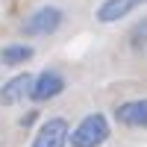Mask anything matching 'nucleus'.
I'll return each instance as SVG.
<instances>
[{"label": "nucleus", "mask_w": 147, "mask_h": 147, "mask_svg": "<svg viewBox=\"0 0 147 147\" xmlns=\"http://www.w3.org/2000/svg\"><path fill=\"white\" fill-rule=\"evenodd\" d=\"M32 85H35V80L30 77V74H18V77L6 80L3 85H0V103H3V106H15V103H21L24 97L32 94Z\"/></svg>", "instance_id": "nucleus-4"}, {"label": "nucleus", "mask_w": 147, "mask_h": 147, "mask_svg": "<svg viewBox=\"0 0 147 147\" xmlns=\"http://www.w3.org/2000/svg\"><path fill=\"white\" fill-rule=\"evenodd\" d=\"M65 141H71L68 138V121L65 118H50L38 132H35V138H32L30 147H65Z\"/></svg>", "instance_id": "nucleus-3"}, {"label": "nucleus", "mask_w": 147, "mask_h": 147, "mask_svg": "<svg viewBox=\"0 0 147 147\" xmlns=\"http://www.w3.org/2000/svg\"><path fill=\"white\" fill-rule=\"evenodd\" d=\"M115 118L124 127H147V100H129L115 109Z\"/></svg>", "instance_id": "nucleus-7"}, {"label": "nucleus", "mask_w": 147, "mask_h": 147, "mask_svg": "<svg viewBox=\"0 0 147 147\" xmlns=\"http://www.w3.org/2000/svg\"><path fill=\"white\" fill-rule=\"evenodd\" d=\"M35 118H38V115H35V112H30V115H24V118H21V124H24V127H30Z\"/></svg>", "instance_id": "nucleus-10"}, {"label": "nucleus", "mask_w": 147, "mask_h": 147, "mask_svg": "<svg viewBox=\"0 0 147 147\" xmlns=\"http://www.w3.org/2000/svg\"><path fill=\"white\" fill-rule=\"evenodd\" d=\"M106 138H109V121L106 115L94 112V115H85L80 121V127L74 129L71 147H100Z\"/></svg>", "instance_id": "nucleus-1"}, {"label": "nucleus", "mask_w": 147, "mask_h": 147, "mask_svg": "<svg viewBox=\"0 0 147 147\" xmlns=\"http://www.w3.org/2000/svg\"><path fill=\"white\" fill-rule=\"evenodd\" d=\"M144 0H103V6L97 9V21L100 24H115L121 18H127L136 6H141Z\"/></svg>", "instance_id": "nucleus-6"}, {"label": "nucleus", "mask_w": 147, "mask_h": 147, "mask_svg": "<svg viewBox=\"0 0 147 147\" xmlns=\"http://www.w3.org/2000/svg\"><path fill=\"white\" fill-rule=\"evenodd\" d=\"M129 41H132V47H136V50H141V47H147V18L136 24V30L129 32Z\"/></svg>", "instance_id": "nucleus-9"}, {"label": "nucleus", "mask_w": 147, "mask_h": 147, "mask_svg": "<svg viewBox=\"0 0 147 147\" xmlns=\"http://www.w3.org/2000/svg\"><path fill=\"white\" fill-rule=\"evenodd\" d=\"M65 88V80H62V74H56V71H41L38 77H35V85H32V100H50V97H56L59 91Z\"/></svg>", "instance_id": "nucleus-5"}, {"label": "nucleus", "mask_w": 147, "mask_h": 147, "mask_svg": "<svg viewBox=\"0 0 147 147\" xmlns=\"http://www.w3.org/2000/svg\"><path fill=\"white\" fill-rule=\"evenodd\" d=\"M30 59H32V47H27V44H9L0 50V62L3 65H24Z\"/></svg>", "instance_id": "nucleus-8"}, {"label": "nucleus", "mask_w": 147, "mask_h": 147, "mask_svg": "<svg viewBox=\"0 0 147 147\" xmlns=\"http://www.w3.org/2000/svg\"><path fill=\"white\" fill-rule=\"evenodd\" d=\"M59 24H62V9H56V6H41V9H35L32 15L21 24V32H24V35H32V38H38V35H50V32H56Z\"/></svg>", "instance_id": "nucleus-2"}]
</instances>
